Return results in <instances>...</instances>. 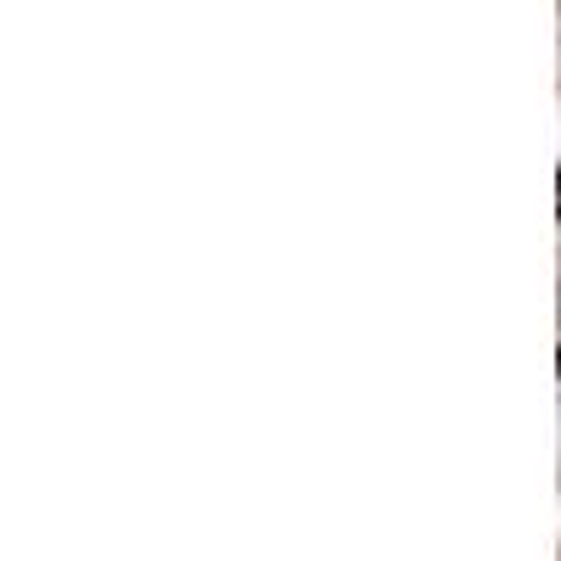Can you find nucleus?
I'll return each mask as SVG.
<instances>
[{"instance_id":"f257e3e1","label":"nucleus","mask_w":561,"mask_h":561,"mask_svg":"<svg viewBox=\"0 0 561 561\" xmlns=\"http://www.w3.org/2000/svg\"><path fill=\"white\" fill-rule=\"evenodd\" d=\"M556 214H561V174H556Z\"/></svg>"}]
</instances>
